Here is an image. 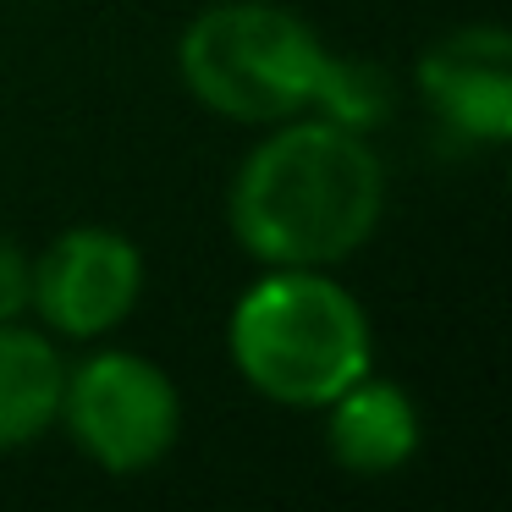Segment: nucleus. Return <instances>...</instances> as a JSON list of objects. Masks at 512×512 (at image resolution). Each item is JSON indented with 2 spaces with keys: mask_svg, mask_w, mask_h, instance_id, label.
I'll return each instance as SVG.
<instances>
[{
  "mask_svg": "<svg viewBox=\"0 0 512 512\" xmlns=\"http://www.w3.org/2000/svg\"><path fill=\"white\" fill-rule=\"evenodd\" d=\"M380 215L386 171L369 133L314 111L265 127L226 188L232 243L265 270H336L375 237Z\"/></svg>",
  "mask_w": 512,
  "mask_h": 512,
  "instance_id": "f257e3e1",
  "label": "nucleus"
},
{
  "mask_svg": "<svg viewBox=\"0 0 512 512\" xmlns=\"http://www.w3.org/2000/svg\"><path fill=\"white\" fill-rule=\"evenodd\" d=\"M226 353L248 391L320 413L375 369V325L331 270H265L226 314Z\"/></svg>",
  "mask_w": 512,
  "mask_h": 512,
  "instance_id": "f03ea898",
  "label": "nucleus"
},
{
  "mask_svg": "<svg viewBox=\"0 0 512 512\" xmlns=\"http://www.w3.org/2000/svg\"><path fill=\"white\" fill-rule=\"evenodd\" d=\"M325 56L331 45L276 0H204V12L177 39L182 89L237 127L303 116L314 105Z\"/></svg>",
  "mask_w": 512,
  "mask_h": 512,
  "instance_id": "7ed1b4c3",
  "label": "nucleus"
},
{
  "mask_svg": "<svg viewBox=\"0 0 512 512\" xmlns=\"http://www.w3.org/2000/svg\"><path fill=\"white\" fill-rule=\"evenodd\" d=\"M56 430H67L94 468L133 479L160 468L182 441V391L155 358L94 347L89 358L67 364Z\"/></svg>",
  "mask_w": 512,
  "mask_h": 512,
  "instance_id": "20e7f679",
  "label": "nucleus"
},
{
  "mask_svg": "<svg viewBox=\"0 0 512 512\" xmlns=\"http://www.w3.org/2000/svg\"><path fill=\"white\" fill-rule=\"evenodd\" d=\"M144 298V254L116 226H67L34 254V298L56 342H105Z\"/></svg>",
  "mask_w": 512,
  "mask_h": 512,
  "instance_id": "39448f33",
  "label": "nucleus"
},
{
  "mask_svg": "<svg viewBox=\"0 0 512 512\" xmlns=\"http://www.w3.org/2000/svg\"><path fill=\"white\" fill-rule=\"evenodd\" d=\"M419 94L468 144L512 138V34L501 23H463L419 56Z\"/></svg>",
  "mask_w": 512,
  "mask_h": 512,
  "instance_id": "423d86ee",
  "label": "nucleus"
},
{
  "mask_svg": "<svg viewBox=\"0 0 512 512\" xmlns=\"http://www.w3.org/2000/svg\"><path fill=\"white\" fill-rule=\"evenodd\" d=\"M320 413H325V452L353 479H386L419 457V441H424L419 402L397 380H380L375 369L358 375Z\"/></svg>",
  "mask_w": 512,
  "mask_h": 512,
  "instance_id": "0eeeda50",
  "label": "nucleus"
},
{
  "mask_svg": "<svg viewBox=\"0 0 512 512\" xmlns=\"http://www.w3.org/2000/svg\"><path fill=\"white\" fill-rule=\"evenodd\" d=\"M67 353L45 325L0 320V452H23L56 430Z\"/></svg>",
  "mask_w": 512,
  "mask_h": 512,
  "instance_id": "6e6552de",
  "label": "nucleus"
},
{
  "mask_svg": "<svg viewBox=\"0 0 512 512\" xmlns=\"http://www.w3.org/2000/svg\"><path fill=\"white\" fill-rule=\"evenodd\" d=\"M314 116L336 127H353V133H375L391 116V78L364 56H325V72L314 83Z\"/></svg>",
  "mask_w": 512,
  "mask_h": 512,
  "instance_id": "1a4fd4ad",
  "label": "nucleus"
},
{
  "mask_svg": "<svg viewBox=\"0 0 512 512\" xmlns=\"http://www.w3.org/2000/svg\"><path fill=\"white\" fill-rule=\"evenodd\" d=\"M28 298H34V259L23 254V243L0 237V320H23Z\"/></svg>",
  "mask_w": 512,
  "mask_h": 512,
  "instance_id": "9d476101",
  "label": "nucleus"
}]
</instances>
